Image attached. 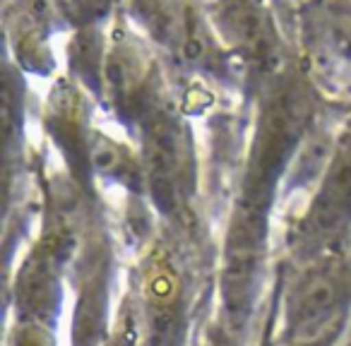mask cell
<instances>
[{"label": "cell", "instance_id": "6da1fadb", "mask_svg": "<svg viewBox=\"0 0 351 346\" xmlns=\"http://www.w3.org/2000/svg\"><path fill=\"white\" fill-rule=\"evenodd\" d=\"M215 27L219 29L221 41L255 58H263L274 51L272 17L260 0H217Z\"/></svg>", "mask_w": 351, "mask_h": 346}]
</instances>
